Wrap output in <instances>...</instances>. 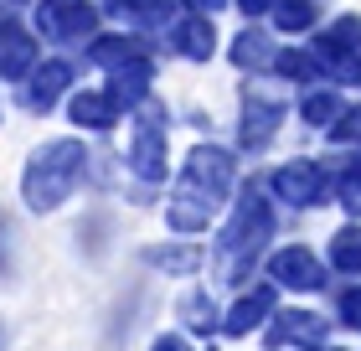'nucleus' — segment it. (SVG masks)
<instances>
[{
  "label": "nucleus",
  "mask_w": 361,
  "mask_h": 351,
  "mask_svg": "<svg viewBox=\"0 0 361 351\" xmlns=\"http://www.w3.org/2000/svg\"><path fill=\"white\" fill-rule=\"evenodd\" d=\"M315 52H279L274 57V68H279V78H289V83H305V78H315Z\"/></svg>",
  "instance_id": "24"
},
{
  "label": "nucleus",
  "mask_w": 361,
  "mask_h": 351,
  "mask_svg": "<svg viewBox=\"0 0 361 351\" xmlns=\"http://www.w3.org/2000/svg\"><path fill=\"white\" fill-rule=\"evenodd\" d=\"M320 331H325V321H315L310 310H284V315H274V326L264 331V341L269 346H315Z\"/></svg>",
  "instance_id": "11"
},
{
  "label": "nucleus",
  "mask_w": 361,
  "mask_h": 351,
  "mask_svg": "<svg viewBox=\"0 0 361 351\" xmlns=\"http://www.w3.org/2000/svg\"><path fill=\"white\" fill-rule=\"evenodd\" d=\"M331 135H336V140H361V109H346V114L331 124Z\"/></svg>",
  "instance_id": "27"
},
{
  "label": "nucleus",
  "mask_w": 361,
  "mask_h": 351,
  "mask_svg": "<svg viewBox=\"0 0 361 351\" xmlns=\"http://www.w3.org/2000/svg\"><path fill=\"white\" fill-rule=\"evenodd\" d=\"M150 62H140V57H129V62H119L114 68V78H109V93H114V104L119 109H135V104H145V93H150Z\"/></svg>",
  "instance_id": "14"
},
{
  "label": "nucleus",
  "mask_w": 361,
  "mask_h": 351,
  "mask_svg": "<svg viewBox=\"0 0 361 351\" xmlns=\"http://www.w3.org/2000/svg\"><path fill=\"white\" fill-rule=\"evenodd\" d=\"M171 47H176V52H186V57H196V62H207L212 47H217V37H212V26L202 21V16H186V21L171 26Z\"/></svg>",
  "instance_id": "15"
},
{
  "label": "nucleus",
  "mask_w": 361,
  "mask_h": 351,
  "mask_svg": "<svg viewBox=\"0 0 361 351\" xmlns=\"http://www.w3.org/2000/svg\"><path fill=\"white\" fill-rule=\"evenodd\" d=\"M109 11L135 21V26H166L171 21V0H109Z\"/></svg>",
  "instance_id": "17"
},
{
  "label": "nucleus",
  "mask_w": 361,
  "mask_h": 351,
  "mask_svg": "<svg viewBox=\"0 0 361 351\" xmlns=\"http://www.w3.org/2000/svg\"><path fill=\"white\" fill-rule=\"evenodd\" d=\"M238 6H243V16H258V11H269L274 0H238Z\"/></svg>",
  "instance_id": "30"
},
{
  "label": "nucleus",
  "mask_w": 361,
  "mask_h": 351,
  "mask_svg": "<svg viewBox=\"0 0 361 351\" xmlns=\"http://www.w3.org/2000/svg\"><path fill=\"white\" fill-rule=\"evenodd\" d=\"M341 207H346L351 217H361V155L351 160V171H346V181H341Z\"/></svg>",
  "instance_id": "26"
},
{
  "label": "nucleus",
  "mask_w": 361,
  "mask_h": 351,
  "mask_svg": "<svg viewBox=\"0 0 361 351\" xmlns=\"http://www.w3.org/2000/svg\"><path fill=\"white\" fill-rule=\"evenodd\" d=\"M180 315H186L191 331H212V326H217V310H212L207 295H186V299H180Z\"/></svg>",
  "instance_id": "25"
},
{
  "label": "nucleus",
  "mask_w": 361,
  "mask_h": 351,
  "mask_svg": "<svg viewBox=\"0 0 361 351\" xmlns=\"http://www.w3.org/2000/svg\"><path fill=\"white\" fill-rule=\"evenodd\" d=\"M145 263H155V269H171V274H191L202 254L196 248H145Z\"/></svg>",
  "instance_id": "21"
},
{
  "label": "nucleus",
  "mask_w": 361,
  "mask_h": 351,
  "mask_svg": "<svg viewBox=\"0 0 361 351\" xmlns=\"http://www.w3.org/2000/svg\"><path fill=\"white\" fill-rule=\"evenodd\" d=\"M73 83V68L68 62H42V68H31V78H26V109H37V114H47L62 98V88Z\"/></svg>",
  "instance_id": "9"
},
{
  "label": "nucleus",
  "mask_w": 361,
  "mask_h": 351,
  "mask_svg": "<svg viewBox=\"0 0 361 351\" xmlns=\"http://www.w3.org/2000/svg\"><path fill=\"white\" fill-rule=\"evenodd\" d=\"M274 299H279L274 284H258V290H248V295L233 305V315L222 321V331H227V336H248V331L264 321V315H274Z\"/></svg>",
  "instance_id": "13"
},
{
  "label": "nucleus",
  "mask_w": 361,
  "mask_h": 351,
  "mask_svg": "<svg viewBox=\"0 0 361 351\" xmlns=\"http://www.w3.org/2000/svg\"><path fill=\"white\" fill-rule=\"evenodd\" d=\"M279 119H284V104L248 93V104H243V124H238L243 145H248V150H264V145H269V135L279 129Z\"/></svg>",
  "instance_id": "10"
},
{
  "label": "nucleus",
  "mask_w": 361,
  "mask_h": 351,
  "mask_svg": "<svg viewBox=\"0 0 361 351\" xmlns=\"http://www.w3.org/2000/svg\"><path fill=\"white\" fill-rule=\"evenodd\" d=\"M129 171H135L140 181H166V129H160L155 114H140V124H135Z\"/></svg>",
  "instance_id": "5"
},
{
  "label": "nucleus",
  "mask_w": 361,
  "mask_h": 351,
  "mask_svg": "<svg viewBox=\"0 0 361 351\" xmlns=\"http://www.w3.org/2000/svg\"><path fill=\"white\" fill-rule=\"evenodd\" d=\"M269 232H274L269 196L248 186L238 196V212H233V222H227V232H222V279L227 284H243V274L253 269V258H258V248H264Z\"/></svg>",
  "instance_id": "3"
},
{
  "label": "nucleus",
  "mask_w": 361,
  "mask_h": 351,
  "mask_svg": "<svg viewBox=\"0 0 361 351\" xmlns=\"http://www.w3.org/2000/svg\"><path fill=\"white\" fill-rule=\"evenodd\" d=\"M150 351H191V346H186V341H180V336H160V341H155Z\"/></svg>",
  "instance_id": "29"
},
{
  "label": "nucleus",
  "mask_w": 361,
  "mask_h": 351,
  "mask_svg": "<svg viewBox=\"0 0 361 351\" xmlns=\"http://www.w3.org/2000/svg\"><path fill=\"white\" fill-rule=\"evenodd\" d=\"M331 263L341 274H356L361 269V227H346V232H336V238H331Z\"/></svg>",
  "instance_id": "20"
},
{
  "label": "nucleus",
  "mask_w": 361,
  "mask_h": 351,
  "mask_svg": "<svg viewBox=\"0 0 361 351\" xmlns=\"http://www.w3.org/2000/svg\"><path fill=\"white\" fill-rule=\"evenodd\" d=\"M0 238H6V222H0ZM0 263H6V243H0Z\"/></svg>",
  "instance_id": "32"
},
{
  "label": "nucleus",
  "mask_w": 361,
  "mask_h": 351,
  "mask_svg": "<svg viewBox=\"0 0 361 351\" xmlns=\"http://www.w3.org/2000/svg\"><path fill=\"white\" fill-rule=\"evenodd\" d=\"M227 186H233V155L217 145H196L186 155V171H180L171 207H166V222L176 232H202L212 222V212H217V202L227 196Z\"/></svg>",
  "instance_id": "1"
},
{
  "label": "nucleus",
  "mask_w": 361,
  "mask_h": 351,
  "mask_svg": "<svg viewBox=\"0 0 361 351\" xmlns=\"http://www.w3.org/2000/svg\"><path fill=\"white\" fill-rule=\"evenodd\" d=\"M315 57H320V68L336 83L361 78V21L356 16H341V21L325 31V37L315 42Z\"/></svg>",
  "instance_id": "4"
},
{
  "label": "nucleus",
  "mask_w": 361,
  "mask_h": 351,
  "mask_svg": "<svg viewBox=\"0 0 361 351\" xmlns=\"http://www.w3.org/2000/svg\"><path fill=\"white\" fill-rule=\"evenodd\" d=\"M341 321H346V326H356V331H361V290H351L346 299H341Z\"/></svg>",
  "instance_id": "28"
},
{
  "label": "nucleus",
  "mask_w": 361,
  "mask_h": 351,
  "mask_svg": "<svg viewBox=\"0 0 361 351\" xmlns=\"http://www.w3.org/2000/svg\"><path fill=\"white\" fill-rule=\"evenodd\" d=\"M68 114L83 129H109L114 114H119V104H114V93H78L73 104H68Z\"/></svg>",
  "instance_id": "16"
},
{
  "label": "nucleus",
  "mask_w": 361,
  "mask_h": 351,
  "mask_svg": "<svg viewBox=\"0 0 361 351\" xmlns=\"http://www.w3.org/2000/svg\"><path fill=\"white\" fill-rule=\"evenodd\" d=\"M227 0H191V11H202V16H212V11H222Z\"/></svg>",
  "instance_id": "31"
},
{
  "label": "nucleus",
  "mask_w": 361,
  "mask_h": 351,
  "mask_svg": "<svg viewBox=\"0 0 361 351\" xmlns=\"http://www.w3.org/2000/svg\"><path fill=\"white\" fill-rule=\"evenodd\" d=\"M300 114L310 124H336L341 114H346V104L331 93V88H315V93H305V104H300Z\"/></svg>",
  "instance_id": "19"
},
{
  "label": "nucleus",
  "mask_w": 361,
  "mask_h": 351,
  "mask_svg": "<svg viewBox=\"0 0 361 351\" xmlns=\"http://www.w3.org/2000/svg\"><path fill=\"white\" fill-rule=\"evenodd\" d=\"M83 155H88V150L78 145V140L42 145L37 155H31V165H26V181H21L26 207L31 212H52V207L68 202L73 186H78V176H83Z\"/></svg>",
  "instance_id": "2"
},
{
  "label": "nucleus",
  "mask_w": 361,
  "mask_h": 351,
  "mask_svg": "<svg viewBox=\"0 0 361 351\" xmlns=\"http://www.w3.org/2000/svg\"><path fill=\"white\" fill-rule=\"evenodd\" d=\"M37 62V42L21 21H0V78H26Z\"/></svg>",
  "instance_id": "8"
},
{
  "label": "nucleus",
  "mask_w": 361,
  "mask_h": 351,
  "mask_svg": "<svg viewBox=\"0 0 361 351\" xmlns=\"http://www.w3.org/2000/svg\"><path fill=\"white\" fill-rule=\"evenodd\" d=\"M274 191L294 207H310V202H325V171L315 160H289L274 171Z\"/></svg>",
  "instance_id": "7"
},
{
  "label": "nucleus",
  "mask_w": 361,
  "mask_h": 351,
  "mask_svg": "<svg viewBox=\"0 0 361 351\" xmlns=\"http://www.w3.org/2000/svg\"><path fill=\"white\" fill-rule=\"evenodd\" d=\"M37 26L47 31V37L68 42V37H88V31L98 26V16H93V6H88V0H42Z\"/></svg>",
  "instance_id": "6"
},
{
  "label": "nucleus",
  "mask_w": 361,
  "mask_h": 351,
  "mask_svg": "<svg viewBox=\"0 0 361 351\" xmlns=\"http://www.w3.org/2000/svg\"><path fill=\"white\" fill-rule=\"evenodd\" d=\"M233 62H238V68H248V73L269 68V62H274V47H269V37H264V31H243V37L233 42Z\"/></svg>",
  "instance_id": "18"
},
{
  "label": "nucleus",
  "mask_w": 361,
  "mask_h": 351,
  "mask_svg": "<svg viewBox=\"0 0 361 351\" xmlns=\"http://www.w3.org/2000/svg\"><path fill=\"white\" fill-rule=\"evenodd\" d=\"M269 274L279 284H289V290H320V284H325V269L305 254V248H284V254L269 263Z\"/></svg>",
  "instance_id": "12"
},
{
  "label": "nucleus",
  "mask_w": 361,
  "mask_h": 351,
  "mask_svg": "<svg viewBox=\"0 0 361 351\" xmlns=\"http://www.w3.org/2000/svg\"><path fill=\"white\" fill-rule=\"evenodd\" d=\"M274 21H279V31H305L315 21V6L310 0H274Z\"/></svg>",
  "instance_id": "22"
},
{
  "label": "nucleus",
  "mask_w": 361,
  "mask_h": 351,
  "mask_svg": "<svg viewBox=\"0 0 361 351\" xmlns=\"http://www.w3.org/2000/svg\"><path fill=\"white\" fill-rule=\"evenodd\" d=\"M135 52H140V42H135V37H98V42L88 47V57H93V62H129Z\"/></svg>",
  "instance_id": "23"
}]
</instances>
